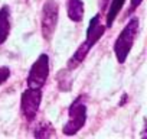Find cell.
Listing matches in <instances>:
<instances>
[{
	"label": "cell",
	"mask_w": 147,
	"mask_h": 139,
	"mask_svg": "<svg viewBox=\"0 0 147 139\" xmlns=\"http://www.w3.org/2000/svg\"><path fill=\"white\" fill-rule=\"evenodd\" d=\"M138 18L134 16L128 20V23L123 28V31L120 32V35L117 36L115 42H114V54H115V58L120 64H124L128 54L131 52V48L134 45V41L137 38V33H138Z\"/></svg>",
	"instance_id": "cell-1"
},
{
	"label": "cell",
	"mask_w": 147,
	"mask_h": 139,
	"mask_svg": "<svg viewBox=\"0 0 147 139\" xmlns=\"http://www.w3.org/2000/svg\"><path fill=\"white\" fill-rule=\"evenodd\" d=\"M87 123V104L85 96H80L74 100L68 109V122L63 125V135L74 136Z\"/></svg>",
	"instance_id": "cell-2"
},
{
	"label": "cell",
	"mask_w": 147,
	"mask_h": 139,
	"mask_svg": "<svg viewBox=\"0 0 147 139\" xmlns=\"http://www.w3.org/2000/svg\"><path fill=\"white\" fill-rule=\"evenodd\" d=\"M58 18H59L58 2L56 0H46L42 7V15H40V32H42V38L48 42L52 39L56 31Z\"/></svg>",
	"instance_id": "cell-3"
},
{
	"label": "cell",
	"mask_w": 147,
	"mask_h": 139,
	"mask_svg": "<svg viewBox=\"0 0 147 139\" xmlns=\"http://www.w3.org/2000/svg\"><path fill=\"white\" fill-rule=\"evenodd\" d=\"M48 77H49V57L48 54H40L29 70L26 84L28 87L42 89L46 84Z\"/></svg>",
	"instance_id": "cell-4"
},
{
	"label": "cell",
	"mask_w": 147,
	"mask_h": 139,
	"mask_svg": "<svg viewBox=\"0 0 147 139\" xmlns=\"http://www.w3.org/2000/svg\"><path fill=\"white\" fill-rule=\"evenodd\" d=\"M40 102H42V90L40 89L28 87L22 93L20 107H22V114L28 123L35 120V117L39 112V107H40Z\"/></svg>",
	"instance_id": "cell-5"
},
{
	"label": "cell",
	"mask_w": 147,
	"mask_h": 139,
	"mask_svg": "<svg viewBox=\"0 0 147 139\" xmlns=\"http://www.w3.org/2000/svg\"><path fill=\"white\" fill-rule=\"evenodd\" d=\"M105 29H107L105 25H102V22H101V13L98 12V13L90 20V25H88V28H87V38H85L87 44L92 48V46L104 36Z\"/></svg>",
	"instance_id": "cell-6"
},
{
	"label": "cell",
	"mask_w": 147,
	"mask_h": 139,
	"mask_svg": "<svg viewBox=\"0 0 147 139\" xmlns=\"http://www.w3.org/2000/svg\"><path fill=\"white\" fill-rule=\"evenodd\" d=\"M90 51H91V46L87 44V41H84L77 48V51L72 54V57L68 59V62H66V70H68V71H74V70H77L85 61V58H87Z\"/></svg>",
	"instance_id": "cell-7"
},
{
	"label": "cell",
	"mask_w": 147,
	"mask_h": 139,
	"mask_svg": "<svg viewBox=\"0 0 147 139\" xmlns=\"http://www.w3.org/2000/svg\"><path fill=\"white\" fill-rule=\"evenodd\" d=\"M10 7L3 5L0 7V45H3L10 35Z\"/></svg>",
	"instance_id": "cell-8"
},
{
	"label": "cell",
	"mask_w": 147,
	"mask_h": 139,
	"mask_svg": "<svg viewBox=\"0 0 147 139\" xmlns=\"http://www.w3.org/2000/svg\"><path fill=\"white\" fill-rule=\"evenodd\" d=\"M66 13H68V18L72 22L80 23L84 18V3H82V0H68Z\"/></svg>",
	"instance_id": "cell-9"
},
{
	"label": "cell",
	"mask_w": 147,
	"mask_h": 139,
	"mask_svg": "<svg viewBox=\"0 0 147 139\" xmlns=\"http://www.w3.org/2000/svg\"><path fill=\"white\" fill-rule=\"evenodd\" d=\"M125 3V0H110L108 3V10H107V16H105V28H111L113 23L115 22L117 16L120 15L123 6Z\"/></svg>",
	"instance_id": "cell-10"
},
{
	"label": "cell",
	"mask_w": 147,
	"mask_h": 139,
	"mask_svg": "<svg viewBox=\"0 0 147 139\" xmlns=\"http://www.w3.org/2000/svg\"><path fill=\"white\" fill-rule=\"evenodd\" d=\"M33 136L35 138H39V139H42V138H52V136H55V130H53V127H52V125L49 122H45L43 120V122H40L35 127Z\"/></svg>",
	"instance_id": "cell-11"
},
{
	"label": "cell",
	"mask_w": 147,
	"mask_h": 139,
	"mask_svg": "<svg viewBox=\"0 0 147 139\" xmlns=\"http://www.w3.org/2000/svg\"><path fill=\"white\" fill-rule=\"evenodd\" d=\"M10 74H12V71H10L9 67H0V86L5 84L9 80Z\"/></svg>",
	"instance_id": "cell-12"
},
{
	"label": "cell",
	"mask_w": 147,
	"mask_h": 139,
	"mask_svg": "<svg viewBox=\"0 0 147 139\" xmlns=\"http://www.w3.org/2000/svg\"><path fill=\"white\" fill-rule=\"evenodd\" d=\"M141 3H143V0H130V6H128V9H127V12H125V18H128L130 15H133L134 10H136Z\"/></svg>",
	"instance_id": "cell-13"
},
{
	"label": "cell",
	"mask_w": 147,
	"mask_h": 139,
	"mask_svg": "<svg viewBox=\"0 0 147 139\" xmlns=\"http://www.w3.org/2000/svg\"><path fill=\"white\" fill-rule=\"evenodd\" d=\"M108 3H110V0H100V13H102V12L107 10Z\"/></svg>",
	"instance_id": "cell-14"
}]
</instances>
